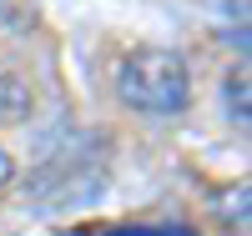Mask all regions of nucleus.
<instances>
[{
    "label": "nucleus",
    "instance_id": "nucleus-1",
    "mask_svg": "<svg viewBox=\"0 0 252 236\" xmlns=\"http://www.w3.org/2000/svg\"><path fill=\"white\" fill-rule=\"evenodd\" d=\"M116 91L126 105H136L146 116H177L192 101V76H187V60L177 51L161 46H141L126 51L116 66Z\"/></svg>",
    "mask_w": 252,
    "mask_h": 236
},
{
    "label": "nucleus",
    "instance_id": "nucleus-3",
    "mask_svg": "<svg viewBox=\"0 0 252 236\" xmlns=\"http://www.w3.org/2000/svg\"><path fill=\"white\" fill-rule=\"evenodd\" d=\"M10 176H15V166H10V156H5V151H0V191L10 186Z\"/></svg>",
    "mask_w": 252,
    "mask_h": 236
},
{
    "label": "nucleus",
    "instance_id": "nucleus-2",
    "mask_svg": "<svg viewBox=\"0 0 252 236\" xmlns=\"http://www.w3.org/2000/svg\"><path fill=\"white\" fill-rule=\"evenodd\" d=\"M31 111V96H26V85H15L10 76H0V121H20Z\"/></svg>",
    "mask_w": 252,
    "mask_h": 236
}]
</instances>
